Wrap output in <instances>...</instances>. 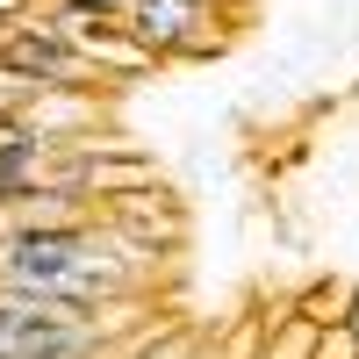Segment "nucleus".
Returning <instances> with one entry per match:
<instances>
[{
  "label": "nucleus",
  "instance_id": "obj_1",
  "mask_svg": "<svg viewBox=\"0 0 359 359\" xmlns=\"http://www.w3.org/2000/svg\"><path fill=\"white\" fill-rule=\"evenodd\" d=\"M123 36L137 50H151V65H201V57L230 50V29L216 15V0H130Z\"/></svg>",
  "mask_w": 359,
  "mask_h": 359
},
{
  "label": "nucleus",
  "instance_id": "obj_2",
  "mask_svg": "<svg viewBox=\"0 0 359 359\" xmlns=\"http://www.w3.org/2000/svg\"><path fill=\"white\" fill-rule=\"evenodd\" d=\"M101 323L57 302L0 294V359H94Z\"/></svg>",
  "mask_w": 359,
  "mask_h": 359
},
{
  "label": "nucleus",
  "instance_id": "obj_3",
  "mask_svg": "<svg viewBox=\"0 0 359 359\" xmlns=\"http://www.w3.org/2000/svg\"><path fill=\"white\" fill-rule=\"evenodd\" d=\"M94 216L115 230V237H130V245H144V252H180L187 245V208H180L165 187H137V194H115V201H101Z\"/></svg>",
  "mask_w": 359,
  "mask_h": 359
},
{
  "label": "nucleus",
  "instance_id": "obj_4",
  "mask_svg": "<svg viewBox=\"0 0 359 359\" xmlns=\"http://www.w3.org/2000/svg\"><path fill=\"white\" fill-rule=\"evenodd\" d=\"M287 309L302 323H316V331H323V323H359V280L352 273H316L309 287L287 294Z\"/></svg>",
  "mask_w": 359,
  "mask_h": 359
},
{
  "label": "nucleus",
  "instance_id": "obj_5",
  "mask_svg": "<svg viewBox=\"0 0 359 359\" xmlns=\"http://www.w3.org/2000/svg\"><path fill=\"white\" fill-rule=\"evenodd\" d=\"M309 359H359V323H323Z\"/></svg>",
  "mask_w": 359,
  "mask_h": 359
},
{
  "label": "nucleus",
  "instance_id": "obj_6",
  "mask_svg": "<svg viewBox=\"0 0 359 359\" xmlns=\"http://www.w3.org/2000/svg\"><path fill=\"white\" fill-rule=\"evenodd\" d=\"M50 8H79V15H101V22H123L130 0H50Z\"/></svg>",
  "mask_w": 359,
  "mask_h": 359
},
{
  "label": "nucleus",
  "instance_id": "obj_7",
  "mask_svg": "<svg viewBox=\"0 0 359 359\" xmlns=\"http://www.w3.org/2000/svg\"><path fill=\"white\" fill-rule=\"evenodd\" d=\"M0 115H8V108H0Z\"/></svg>",
  "mask_w": 359,
  "mask_h": 359
}]
</instances>
